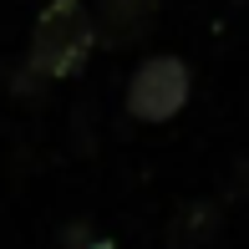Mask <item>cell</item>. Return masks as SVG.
Instances as JSON below:
<instances>
[{
    "label": "cell",
    "instance_id": "6da1fadb",
    "mask_svg": "<svg viewBox=\"0 0 249 249\" xmlns=\"http://www.w3.org/2000/svg\"><path fill=\"white\" fill-rule=\"evenodd\" d=\"M97 31H92V10L82 0H51L36 16L31 31V51H26V76L36 82H56V76H71L76 66L92 56Z\"/></svg>",
    "mask_w": 249,
    "mask_h": 249
},
{
    "label": "cell",
    "instance_id": "7a4b0ae2",
    "mask_svg": "<svg viewBox=\"0 0 249 249\" xmlns=\"http://www.w3.org/2000/svg\"><path fill=\"white\" fill-rule=\"evenodd\" d=\"M188 87H194V76H188L183 56H148L127 76V112L142 122H168L188 102Z\"/></svg>",
    "mask_w": 249,
    "mask_h": 249
},
{
    "label": "cell",
    "instance_id": "3957f363",
    "mask_svg": "<svg viewBox=\"0 0 249 249\" xmlns=\"http://www.w3.org/2000/svg\"><path fill=\"white\" fill-rule=\"evenodd\" d=\"M153 16H158V0H97L92 31L107 46H127L153 26Z\"/></svg>",
    "mask_w": 249,
    "mask_h": 249
}]
</instances>
